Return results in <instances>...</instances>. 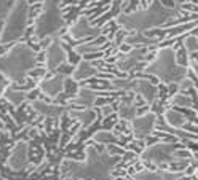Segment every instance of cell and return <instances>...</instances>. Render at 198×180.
I'll use <instances>...</instances> for the list:
<instances>
[{
    "label": "cell",
    "instance_id": "8fae6325",
    "mask_svg": "<svg viewBox=\"0 0 198 180\" xmlns=\"http://www.w3.org/2000/svg\"><path fill=\"white\" fill-rule=\"evenodd\" d=\"M3 27H5V21L0 19V38H2V32H3ZM2 43V41H0Z\"/></svg>",
    "mask_w": 198,
    "mask_h": 180
},
{
    "label": "cell",
    "instance_id": "8992f818",
    "mask_svg": "<svg viewBox=\"0 0 198 180\" xmlns=\"http://www.w3.org/2000/svg\"><path fill=\"white\" fill-rule=\"evenodd\" d=\"M34 61H35V66H47V61H48V53H47V51L35 53Z\"/></svg>",
    "mask_w": 198,
    "mask_h": 180
},
{
    "label": "cell",
    "instance_id": "30bf717a",
    "mask_svg": "<svg viewBox=\"0 0 198 180\" xmlns=\"http://www.w3.org/2000/svg\"><path fill=\"white\" fill-rule=\"evenodd\" d=\"M45 0H27V5H34V3H43Z\"/></svg>",
    "mask_w": 198,
    "mask_h": 180
},
{
    "label": "cell",
    "instance_id": "277c9868",
    "mask_svg": "<svg viewBox=\"0 0 198 180\" xmlns=\"http://www.w3.org/2000/svg\"><path fill=\"white\" fill-rule=\"evenodd\" d=\"M86 151L82 150V151H64V159H72V161H78V163H83L86 161Z\"/></svg>",
    "mask_w": 198,
    "mask_h": 180
},
{
    "label": "cell",
    "instance_id": "6da1fadb",
    "mask_svg": "<svg viewBox=\"0 0 198 180\" xmlns=\"http://www.w3.org/2000/svg\"><path fill=\"white\" fill-rule=\"evenodd\" d=\"M59 46H61V49H62L64 53H66V61L70 64V66L77 67L78 64L83 61V56H82V53H78L75 48H72L69 43H66V41L59 40Z\"/></svg>",
    "mask_w": 198,
    "mask_h": 180
},
{
    "label": "cell",
    "instance_id": "52a82bcc",
    "mask_svg": "<svg viewBox=\"0 0 198 180\" xmlns=\"http://www.w3.org/2000/svg\"><path fill=\"white\" fill-rule=\"evenodd\" d=\"M40 93H42V89L40 88H35V89H32V91H29V93L26 94V99L24 100H27V102H35V100H39V96H40Z\"/></svg>",
    "mask_w": 198,
    "mask_h": 180
},
{
    "label": "cell",
    "instance_id": "ba28073f",
    "mask_svg": "<svg viewBox=\"0 0 198 180\" xmlns=\"http://www.w3.org/2000/svg\"><path fill=\"white\" fill-rule=\"evenodd\" d=\"M11 80H10V78H8L7 75H3V73L2 72H0V89H8V88H10V85H11Z\"/></svg>",
    "mask_w": 198,
    "mask_h": 180
},
{
    "label": "cell",
    "instance_id": "3957f363",
    "mask_svg": "<svg viewBox=\"0 0 198 180\" xmlns=\"http://www.w3.org/2000/svg\"><path fill=\"white\" fill-rule=\"evenodd\" d=\"M47 72H48V67H47V66H35L34 69L27 70L26 75L30 77V78H34V80H37V81H42Z\"/></svg>",
    "mask_w": 198,
    "mask_h": 180
},
{
    "label": "cell",
    "instance_id": "7c38bea8",
    "mask_svg": "<svg viewBox=\"0 0 198 180\" xmlns=\"http://www.w3.org/2000/svg\"><path fill=\"white\" fill-rule=\"evenodd\" d=\"M0 131H7V128H5V123L0 120Z\"/></svg>",
    "mask_w": 198,
    "mask_h": 180
},
{
    "label": "cell",
    "instance_id": "9c48e42d",
    "mask_svg": "<svg viewBox=\"0 0 198 180\" xmlns=\"http://www.w3.org/2000/svg\"><path fill=\"white\" fill-rule=\"evenodd\" d=\"M53 43V37H45V38H40V48L43 49V51H47V49L51 46Z\"/></svg>",
    "mask_w": 198,
    "mask_h": 180
},
{
    "label": "cell",
    "instance_id": "5b68a950",
    "mask_svg": "<svg viewBox=\"0 0 198 180\" xmlns=\"http://www.w3.org/2000/svg\"><path fill=\"white\" fill-rule=\"evenodd\" d=\"M21 41L19 38L18 40H11V41H8V43H0V58H3V56H7V54H10V51L15 46H18Z\"/></svg>",
    "mask_w": 198,
    "mask_h": 180
},
{
    "label": "cell",
    "instance_id": "7a4b0ae2",
    "mask_svg": "<svg viewBox=\"0 0 198 180\" xmlns=\"http://www.w3.org/2000/svg\"><path fill=\"white\" fill-rule=\"evenodd\" d=\"M54 72L58 73V75H61L62 78H66V77H73V73L77 72V67H73L70 66L67 61H64L61 64H58V67L54 69Z\"/></svg>",
    "mask_w": 198,
    "mask_h": 180
},
{
    "label": "cell",
    "instance_id": "4fadbf2b",
    "mask_svg": "<svg viewBox=\"0 0 198 180\" xmlns=\"http://www.w3.org/2000/svg\"><path fill=\"white\" fill-rule=\"evenodd\" d=\"M13 3H15V0H8V7H11Z\"/></svg>",
    "mask_w": 198,
    "mask_h": 180
}]
</instances>
